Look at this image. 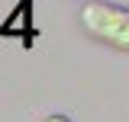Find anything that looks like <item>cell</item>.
<instances>
[{
  "mask_svg": "<svg viewBox=\"0 0 129 122\" xmlns=\"http://www.w3.org/2000/svg\"><path fill=\"white\" fill-rule=\"evenodd\" d=\"M42 122H71V119H68V116H61V112H55V116H45Z\"/></svg>",
  "mask_w": 129,
  "mask_h": 122,
  "instance_id": "obj_2",
  "label": "cell"
},
{
  "mask_svg": "<svg viewBox=\"0 0 129 122\" xmlns=\"http://www.w3.org/2000/svg\"><path fill=\"white\" fill-rule=\"evenodd\" d=\"M78 23L97 42L129 51V7L110 0H84V7L78 10Z\"/></svg>",
  "mask_w": 129,
  "mask_h": 122,
  "instance_id": "obj_1",
  "label": "cell"
}]
</instances>
